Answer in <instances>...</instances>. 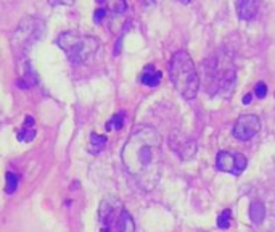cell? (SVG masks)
Segmentation results:
<instances>
[{
	"mask_svg": "<svg viewBox=\"0 0 275 232\" xmlns=\"http://www.w3.org/2000/svg\"><path fill=\"white\" fill-rule=\"evenodd\" d=\"M121 160L142 191H153L163 173L161 134L153 126L137 128L124 144Z\"/></svg>",
	"mask_w": 275,
	"mask_h": 232,
	"instance_id": "1",
	"label": "cell"
},
{
	"mask_svg": "<svg viewBox=\"0 0 275 232\" xmlns=\"http://www.w3.org/2000/svg\"><path fill=\"white\" fill-rule=\"evenodd\" d=\"M169 76H171V82L174 84L176 91L183 98L192 100L197 97L200 89V76L188 52L179 50L172 55L169 61Z\"/></svg>",
	"mask_w": 275,
	"mask_h": 232,
	"instance_id": "2",
	"label": "cell"
},
{
	"mask_svg": "<svg viewBox=\"0 0 275 232\" xmlns=\"http://www.w3.org/2000/svg\"><path fill=\"white\" fill-rule=\"evenodd\" d=\"M56 44L65 52L68 60H70L74 66H79V65H84V63L91 61L100 47L97 38H93V36H82V34L73 33V31H68V33H63L58 36Z\"/></svg>",
	"mask_w": 275,
	"mask_h": 232,
	"instance_id": "3",
	"label": "cell"
},
{
	"mask_svg": "<svg viewBox=\"0 0 275 232\" xmlns=\"http://www.w3.org/2000/svg\"><path fill=\"white\" fill-rule=\"evenodd\" d=\"M204 70L208 73V82L211 81V87L222 96H230L237 81V71L232 61L225 57H214L211 60V65H206Z\"/></svg>",
	"mask_w": 275,
	"mask_h": 232,
	"instance_id": "4",
	"label": "cell"
},
{
	"mask_svg": "<svg viewBox=\"0 0 275 232\" xmlns=\"http://www.w3.org/2000/svg\"><path fill=\"white\" fill-rule=\"evenodd\" d=\"M45 34V24L44 21L39 18H24L19 23L17 31L13 33L12 38V47L15 49L17 54H23L28 52L36 42L42 40Z\"/></svg>",
	"mask_w": 275,
	"mask_h": 232,
	"instance_id": "5",
	"label": "cell"
},
{
	"mask_svg": "<svg viewBox=\"0 0 275 232\" xmlns=\"http://www.w3.org/2000/svg\"><path fill=\"white\" fill-rule=\"evenodd\" d=\"M246 158L241 154H234V152H219L216 158V166L219 171L230 173V174H241L246 168Z\"/></svg>",
	"mask_w": 275,
	"mask_h": 232,
	"instance_id": "6",
	"label": "cell"
},
{
	"mask_svg": "<svg viewBox=\"0 0 275 232\" xmlns=\"http://www.w3.org/2000/svg\"><path fill=\"white\" fill-rule=\"evenodd\" d=\"M261 131V119L256 115H241L234 124V137L238 140H250Z\"/></svg>",
	"mask_w": 275,
	"mask_h": 232,
	"instance_id": "7",
	"label": "cell"
},
{
	"mask_svg": "<svg viewBox=\"0 0 275 232\" xmlns=\"http://www.w3.org/2000/svg\"><path fill=\"white\" fill-rule=\"evenodd\" d=\"M123 212V203L114 195H107L98 207V219L103 224V228H110L113 221L118 219L119 213Z\"/></svg>",
	"mask_w": 275,
	"mask_h": 232,
	"instance_id": "8",
	"label": "cell"
},
{
	"mask_svg": "<svg viewBox=\"0 0 275 232\" xmlns=\"http://www.w3.org/2000/svg\"><path fill=\"white\" fill-rule=\"evenodd\" d=\"M169 145H171V149L181 158H183V160L185 158H190L195 154V150H197L195 142L190 140L188 137L182 135L181 133H172L169 135Z\"/></svg>",
	"mask_w": 275,
	"mask_h": 232,
	"instance_id": "9",
	"label": "cell"
},
{
	"mask_svg": "<svg viewBox=\"0 0 275 232\" xmlns=\"http://www.w3.org/2000/svg\"><path fill=\"white\" fill-rule=\"evenodd\" d=\"M21 68H23V73H21L19 79L17 81L18 87H21V89H31V87H34L36 84H37V73L34 71L33 65H31L29 61H24Z\"/></svg>",
	"mask_w": 275,
	"mask_h": 232,
	"instance_id": "10",
	"label": "cell"
},
{
	"mask_svg": "<svg viewBox=\"0 0 275 232\" xmlns=\"http://www.w3.org/2000/svg\"><path fill=\"white\" fill-rule=\"evenodd\" d=\"M237 13L241 19H253L257 13V0H237Z\"/></svg>",
	"mask_w": 275,
	"mask_h": 232,
	"instance_id": "11",
	"label": "cell"
},
{
	"mask_svg": "<svg viewBox=\"0 0 275 232\" xmlns=\"http://www.w3.org/2000/svg\"><path fill=\"white\" fill-rule=\"evenodd\" d=\"M116 232H135V223L132 214L126 208L119 213L118 219H116Z\"/></svg>",
	"mask_w": 275,
	"mask_h": 232,
	"instance_id": "12",
	"label": "cell"
},
{
	"mask_svg": "<svg viewBox=\"0 0 275 232\" xmlns=\"http://www.w3.org/2000/svg\"><path fill=\"white\" fill-rule=\"evenodd\" d=\"M142 82L148 87H156L161 82V71H158L153 65H148L142 75Z\"/></svg>",
	"mask_w": 275,
	"mask_h": 232,
	"instance_id": "13",
	"label": "cell"
},
{
	"mask_svg": "<svg viewBox=\"0 0 275 232\" xmlns=\"http://www.w3.org/2000/svg\"><path fill=\"white\" fill-rule=\"evenodd\" d=\"M107 145V137L105 135H100L97 133H92L91 134V139H89V154L91 155H98L100 152L105 149Z\"/></svg>",
	"mask_w": 275,
	"mask_h": 232,
	"instance_id": "14",
	"label": "cell"
},
{
	"mask_svg": "<svg viewBox=\"0 0 275 232\" xmlns=\"http://www.w3.org/2000/svg\"><path fill=\"white\" fill-rule=\"evenodd\" d=\"M264 216H266V208L261 202H253L250 207V218L255 224L262 223Z\"/></svg>",
	"mask_w": 275,
	"mask_h": 232,
	"instance_id": "15",
	"label": "cell"
},
{
	"mask_svg": "<svg viewBox=\"0 0 275 232\" xmlns=\"http://www.w3.org/2000/svg\"><path fill=\"white\" fill-rule=\"evenodd\" d=\"M18 182H19L18 174L13 173V171H8L7 174H5V192H7L8 195L15 193L18 189Z\"/></svg>",
	"mask_w": 275,
	"mask_h": 232,
	"instance_id": "16",
	"label": "cell"
},
{
	"mask_svg": "<svg viewBox=\"0 0 275 232\" xmlns=\"http://www.w3.org/2000/svg\"><path fill=\"white\" fill-rule=\"evenodd\" d=\"M108 2V10L116 15H121L128 10V2L126 0H107Z\"/></svg>",
	"mask_w": 275,
	"mask_h": 232,
	"instance_id": "17",
	"label": "cell"
},
{
	"mask_svg": "<svg viewBox=\"0 0 275 232\" xmlns=\"http://www.w3.org/2000/svg\"><path fill=\"white\" fill-rule=\"evenodd\" d=\"M18 140L19 142H24V144H28V142H33L34 137H36V129L34 128H26L23 126V129L18 133Z\"/></svg>",
	"mask_w": 275,
	"mask_h": 232,
	"instance_id": "18",
	"label": "cell"
},
{
	"mask_svg": "<svg viewBox=\"0 0 275 232\" xmlns=\"http://www.w3.org/2000/svg\"><path fill=\"white\" fill-rule=\"evenodd\" d=\"M123 124H124V115L118 113L107 123V131H118L123 128Z\"/></svg>",
	"mask_w": 275,
	"mask_h": 232,
	"instance_id": "19",
	"label": "cell"
},
{
	"mask_svg": "<svg viewBox=\"0 0 275 232\" xmlns=\"http://www.w3.org/2000/svg\"><path fill=\"white\" fill-rule=\"evenodd\" d=\"M230 218H232L230 210H225L224 213L219 214V218H218V226H219L220 229H227V228L230 226Z\"/></svg>",
	"mask_w": 275,
	"mask_h": 232,
	"instance_id": "20",
	"label": "cell"
},
{
	"mask_svg": "<svg viewBox=\"0 0 275 232\" xmlns=\"http://www.w3.org/2000/svg\"><path fill=\"white\" fill-rule=\"evenodd\" d=\"M255 94H256L257 98H264V97H266L267 96V84L262 82V81H259L256 86H255Z\"/></svg>",
	"mask_w": 275,
	"mask_h": 232,
	"instance_id": "21",
	"label": "cell"
},
{
	"mask_svg": "<svg viewBox=\"0 0 275 232\" xmlns=\"http://www.w3.org/2000/svg\"><path fill=\"white\" fill-rule=\"evenodd\" d=\"M105 17H107V10H105V8H97V10H95V13H93V23L100 24L105 19Z\"/></svg>",
	"mask_w": 275,
	"mask_h": 232,
	"instance_id": "22",
	"label": "cell"
},
{
	"mask_svg": "<svg viewBox=\"0 0 275 232\" xmlns=\"http://www.w3.org/2000/svg\"><path fill=\"white\" fill-rule=\"evenodd\" d=\"M74 0H49L50 5H71Z\"/></svg>",
	"mask_w": 275,
	"mask_h": 232,
	"instance_id": "23",
	"label": "cell"
},
{
	"mask_svg": "<svg viewBox=\"0 0 275 232\" xmlns=\"http://www.w3.org/2000/svg\"><path fill=\"white\" fill-rule=\"evenodd\" d=\"M251 98H253V96H251V94H246V96L243 97V103H245V105L251 103Z\"/></svg>",
	"mask_w": 275,
	"mask_h": 232,
	"instance_id": "24",
	"label": "cell"
},
{
	"mask_svg": "<svg viewBox=\"0 0 275 232\" xmlns=\"http://www.w3.org/2000/svg\"><path fill=\"white\" fill-rule=\"evenodd\" d=\"M179 2H182V3H190V0H179Z\"/></svg>",
	"mask_w": 275,
	"mask_h": 232,
	"instance_id": "25",
	"label": "cell"
}]
</instances>
